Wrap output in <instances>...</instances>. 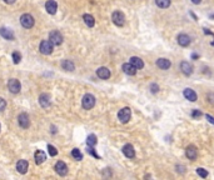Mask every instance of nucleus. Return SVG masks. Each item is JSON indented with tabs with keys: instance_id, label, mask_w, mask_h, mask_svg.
I'll use <instances>...</instances> for the list:
<instances>
[{
	"instance_id": "nucleus-19",
	"label": "nucleus",
	"mask_w": 214,
	"mask_h": 180,
	"mask_svg": "<svg viewBox=\"0 0 214 180\" xmlns=\"http://www.w3.org/2000/svg\"><path fill=\"white\" fill-rule=\"evenodd\" d=\"M157 65H158V68H160V69H163V70H167V69H169L170 68V60H168V59H164V58H159L158 60H157Z\"/></svg>"
},
{
	"instance_id": "nucleus-29",
	"label": "nucleus",
	"mask_w": 214,
	"mask_h": 180,
	"mask_svg": "<svg viewBox=\"0 0 214 180\" xmlns=\"http://www.w3.org/2000/svg\"><path fill=\"white\" fill-rule=\"evenodd\" d=\"M20 60H21L20 53H19V51H14V53H13V61H14V64H19Z\"/></svg>"
},
{
	"instance_id": "nucleus-33",
	"label": "nucleus",
	"mask_w": 214,
	"mask_h": 180,
	"mask_svg": "<svg viewBox=\"0 0 214 180\" xmlns=\"http://www.w3.org/2000/svg\"><path fill=\"white\" fill-rule=\"evenodd\" d=\"M5 106H6V101L3 98H0V111H3L5 109Z\"/></svg>"
},
{
	"instance_id": "nucleus-27",
	"label": "nucleus",
	"mask_w": 214,
	"mask_h": 180,
	"mask_svg": "<svg viewBox=\"0 0 214 180\" xmlns=\"http://www.w3.org/2000/svg\"><path fill=\"white\" fill-rule=\"evenodd\" d=\"M87 144H88V146H94L97 144V136L94 134L89 135L88 139H87Z\"/></svg>"
},
{
	"instance_id": "nucleus-13",
	"label": "nucleus",
	"mask_w": 214,
	"mask_h": 180,
	"mask_svg": "<svg viewBox=\"0 0 214 180\" xmlns=\"http://www.w3.org/2000/svg\"><path fill=\"white\" fill-rule=\"evenodd\" d=\"M50 103H51V98H50L49 94L44 93V94H41V95L39 96V104H40L43 108H48V106L50 105Z\"/></svg>"
},
{
	"instance_id": "nucleus-7",
	"label": "nucleus",
	"mask_w": 214,
	"mask_h": 180,
	"mask_svg": "<svg viewBox=\"0 0 214 180\" xmlns=\"http://www.w3.org/2000/svg\"><path fill=\"white\" fill-rule=\"evenodd\" d=\"M8 89L13 94H18L20 91V89H21V85H20L18 79H10L8 82Z\"/></svg>"
},
{
	"instance_id": "nucleus-36",
	"label": "nucleus",
	"mask_w": 214,
	"mask_h": 180,
	"mask_svg": "<svg viewBox=\"0 0 214 180\" xmlns=\"http://www.w3.org/2000/svg\"><path fill=\"white\" fill-rule=\"evenodd\" d=\"M206 119L209 121V123H212V124H214V118L213 116H211L209 114H206Z\"/></svg>"
},
{
	"instance_id": "nucleus-35",
	"label": "nucleus",
	"mask_w": 214,
	"mask_h": 180,
	"mask_svg": "<svg viewBox=\"0 0 214 180\" xmlns=\"http://www.w3.org/2000/svg\"><path fill=\"white\" fill-rule=\"evenodd\" d=\"M192 116H193V118H199V116H202V113H201L199 110H194V111L192 113Z\"/></svg>"
},
{
	"instance_id": "nucleus-4",
	"label": "nucleus",
	"mask_w": 214,
	"mask_h": 180,
	"mask_svg": "<svg viewBox=\"0 0 214 180\" xmlns=\"http://www.w3.org/2000/svg\"><path fill=\"white\" fill-rule=\"evenodd\" d=\"M34 23H35V20H34V18H33L30 14H24V15H21V18H20V24H21L24 28H26V29L33 28V26H34Z\"/></svg>"
},
{
	"instance_id": "nucleus-37",
	"label": "nucleus",
	"mask_w": 214,
	"mask_h": 180,
	"mask_svg": "<svg viewBox=\"0 0 214 180\" xmlns=\"http://www.w3.org/2000/svg\"><path fill=\"white\" fill-rule=\"evenodd\" d=\"M208 98L211 99V103H213L214 104V95L213 94H209V95H208Z\"/></svg>"
},
{
	"instance_id": "nucleus-18",
	"label": "nucleus",
	"mask_w": 214,
	"mask_h": 180,
	"mask_svg": "<svg viewBox=\"0 0 214 180\" xmlns=\"http://www.w3.org/2000/svg\"><path fill=\"white\" fill-rule=\"evenodd\" d=\"M97 75L100 78V79H104V80H107L110 78V70L108 69V68H104V66H102V68H99L98 70H97Z\"/></svg>"
},
{
	"instance_id": "nucleus-39",
	"label": "nucleus",
	"mask_w": 214,
	"mask_h": 180,
	"mask_svg": "<svg viewBox=\"0 0 214 180\" xmlns=\"http://www.w3.org/2000/svg\"><path fill=\"white\" fill-rule=\"evenodd\" d=\"M201 1L202 0H192V3H194V4H201Z\"/></svg>"
},
{
	"instance_id": "nucleus-8",
	"label": "nucleus",
	"mask_w": 214,
	"mask_h": 180,
	"mask_svg": "<svg viewBox=\"0 0 214 180\" xmlns=\"http://www.w3.org/2000/svg\"><path fill=\"white\" fill-rule=\"evenodd\" d=\"M18 121H19V125L23 128V129H28L29 125H30V119H29V115L26 113H21L19 116H18Z\"/></svg>"
},
{
	"instance_id": "nucleus-14",
	"label": "nucleus",
	"mask_w": 214,
	"mask_h": 180,
	"mask_svg": "<svg viewBox=\"0 0 214 180\" xmlns=\"http://www.w3.org/2000/svg\"><path fill=\"white\" fill-rule=\"evenodd\" d=\"M45 9H46V11H48L49 14L54 15V14L56 13V10H58V4H56L54 0H48L46 4H45Z\"/></svg>"
},
{
	"instance_id": "nucleus-32",
	"label": "nucleus",
	"mask_w": 214,
	"mask_h": 180,
	"mask_svg": "<svg viewBox=\"0 0 214 180\" xmlns=\"http://www.w3.org/2000/svg\"><path fill=\"white\" fill-rule=\"evenodd\" d=\"M87 151H88V154H90V155H93L94 158H98V159H99V155L97 154V151H95V149H94L93 146H88Z\"/></svg>"
},
{
	"instance_id": "nucleus-17",
	"label": "nucleus",
	"mask_w": 214,
	"mask_h": 180,
	"mask_svg": "<svg viewBox=\"0 0 214 180\" xmlns=\"http://www.w3.org/2000/svg\"><path fill=\"white\" fill-rule=\"evenodd\" d=\"M180 70L183 71V74L190 75V74L193 73V66H192V64L188 63V61H182V63H180Z\"/></svg>"
},
{
	"instance_id": "nucleus-6",
	"label": "nucleus",
	"mask_w": 214,
	"mask_h": 180,
	"mask_svg": "<svg viewBox=\"0 0 214 180\" xmlns=\"http://www.w3.org/2000/svg\"><path fill=\"white\" fill-rule=\"evenodd\" d=\"M49 40L51 41V44L53 45H62L63 44V35L59 33V31H56V30H54V31H51L50 33V35H49Z\"/></svg>"
},
{
	"instance_id": "nucleus-30",
	"label": "nucleus",
	"mask_w": 214,
	"mask_h": 180,
	"mask_svg": "<svg viewBox=\"0 0 214 180\" xmlns=\"http://www.w3.org/2000/svg\"><path fill=\"white\" fill-rule=\"evenodd\" d=\"M197 173H198V175H199L201 178H207V177H208V172H207L206 169H203V168H198V169H197Z\"/></svg>"
},
{
	"instance_id": "nucleus-40",
	"label": "nucleus",
	"mask_w": 214,
	"mask_h": 180,
	"mask_svg": "<svg viewBox=\"0 0 214 180\" xmlns=\"http://www.w3.org/2000/svg\"><path fill=\"white\" fill-rule=\"evenodd\" d=\"M0 129H1V126H0Z\"/></svg>"
},
{
	"instance_id": "nucleus-21",
	"label": "nucleus",
	"mask_w": 214,
	"mask_h": 180,
	"mask_svg": "<svg viewBox=\"0 0 214 180\" xmlns=\"http://www.w3.org/2000/svg\"><path fill=\"white\" fill-rule=\"evenodd\" d=\"M0 35H1L4 39H6V40H14V39H15L13 31L9 30V29H6V28H1V29H0Z\"/></svg>"
},
{
	"instance_id": "nucleus-2",
	"label": "nucleus",
	"mask_w": 214,
	"mask_h": 180,
	"mask_svg": "<svg viewBox=\"0 0 214 180\" xmlns=\"http://www.w3.org/2000/svg\"><path fill=\"white\" fill-rule=\"evenodd\" d=\"M53 44H51V41L50 40H43L41 43H40V45H39V50H40V53L41 54H44V55H50L51 53H53Z\"/></svg>"
},
{
	"instance_id": "nucleus-26",
	"label": "nucleus",
	"mask_w": 214,
	"mask_h": 180,
	"mask_svg": "<svg viewBox=\"0 0 214 180\" xmlns=\"http://www.w3.org/2000/svg\"><path fill=\"white\" fill-rule=\"evenodd\" d=\"M155 4L162 8V9H165V8H169L170 5V0H155Z\"/></svg>"
},
{
	"instance_id": "nucleus-11",
	"label": "nucleus",
	"mask_w": 214,
	"mask_h": 180,
	"mask_svg": "<svg viewBox=\"0 0 214 180\" xmlns=\"http://www.w3.org/2000/svg\"><path fill=\"white\" fill-rule=\"evenodd\" d=\"M183 95H184V98L187 99V100H189V101H197V99H198V96H197V93L194 91L193 89H190V88H187V89H184L183 91Z\"/></svg>"
},
{
	"instance_id": "nucleus-12",
	"label": "nucleus",
	"mask_w": 214,
	"mask_h": 180,
	"mask_svg": "<svg viewBox=\"0 0 214 180\" xmlns=\"http://www.w3.org/2000/svg\"><path fill=\"white\" fill-rule=\"evenodd\" d=\"M123 154H124L126 158L133 159V158L135 156V150H134L133 145H131V144H126V145H124V146H123Z\"/></svg>"
},
{
	"instance_id": "nucleus-15",
	"label": "nucleus",
	"mask_w": 214,
	"mask_h": 180,
	"mask_svg": "<svg viewBox=\"0 0 214 180\" xmlns=\"http://www.w3.org/2000/svg\"><path fill=\"white\" fill-rule=\"evenodd\" d=\"M185 155L189 160H195L197 158V148L194 145H189L187 149H185Z\"/></svg>"
},
{
	"instance_id": "nucleus-5",
	"label": "nucleus",
	"mask_w": 214,
	"mask_h": 180,
	"mask_svg": "<svg viewBox=\"0 0 214 180\" xmlns=\"http://www.w3.org/2000/svg\"><path fill=\"white\" fill-rule=\"evenodd\" d=\"M111 20H113V23H114L116 26H123L124 23H125V16H124V14H123L121 11H118V10H116V11L113 13Z\"/></svg>"
},
{
	"instance_id": "nucleus-24",
	"label": "nucleus",
	"mask_w": 214,
	"mask_h": 180,
	"mask_svg": "<svg viewBox=\"0 0 214 180\" xmlns=\"http://www.w3.org/2000/svg\"><path fill=\"white\" fill-rule=\"evenodd\" d=\"M62 68H63L64 70H67V71H73V70L75 69V65H74V63L70 61V60H63V61H62Z\"/></svg>"
},
{
	"instance_id": "nucleus-22",
	"label": "nucleus",
	"mask_w": 214,
	"mask_h": 180,
	"mask_svg": "<svg viewBox=\"0 0 214 180\" xmlns=\"http://www.w3.org/2000/svg\"><path fill=\"white\" fill-rule=\"evenodd\" d=\"M130 64H131V65H134V66L136 68V70H138V69L144 68V61H143L140 58H138V56H133V58H130Z\"/></svg>"
},
{
	"instance_id": "nucleus-3",
	"label": "nucleus",
	"mask_w": 214,
	"mask_h": 180,
	"mask_svg": "<svg viewBox=\"0 0 214 180\" xmlns=\"http://www.w3.org/2000/svg\"><path fill=\"white\" fill-rule=\"evenodd\" d=\"M130 118H131V111H130L129 108H123V109L118 113V119H119V121L123 123V124H126V123L130 120Z\"/></svg>"
},
{
	"instance_id": "nucleus-38",
	"label": "nucleus",
	"mask_w": 214,
	"mask_h": 180,
	"mask_svg": "<svg viewBox=\"0 0 214 180\" xmlns=\"http://www.w3.org/2000/svg\"><path fill=\"white\" fill-rule=\"evenodd\" d=\"M6 4H14L15 3V0H4Z\"/></svg>"
},
{
	"instance_id": "nucleus-16",
	"label": "nucleus",
	"mask_w": 214,
	"mask_h": 180,
	"mask_svg": "<svg viewBox=\"0 0 214 180\" xmlns=\"http://www.w3.org/2000/svg\"><path fill=\"white\" fill-rule=\"evenodd\" d=\"M28 168H29V163L26 161V160H19L18 163H16V170L20 173V174H25L26 173V170H28Z\"/></svg>"
},
{
	"instance_id": "nucleus-10",
	"label": "nucleus",
	"mask_w": 214,
	"mask_h": 180,
	"mask_svg": "<svg viewBox=\"0 0 214 180\" xmlns=\"http://www.w3.org/2000/svg\"><path fill=\"white\" fill-rule=\"evenodd\" d=\"M177 41H178V44L180 46L185 48V46H188L190 44L192 40H190V36L189 35H187V34H179L178 38H177Z\"/></svg>"
},
{
	"instance_id": "nucleus-9",
	"label": "nucleus",
	"mask_w": 214,
	"mask_h": 180,
	"mask_svg": "<svg viewBox=\"0 0 214 180\" xmlns=\"http://www.w3.org/2000/svg\"><path fill=\"white\" fill-rule=\"evenodd\" d=\"M54 169H55L56 174H59L60 177H65V175L68 174V167H67V164L63 163V161H58V163L55 164Z\"/></svg>"
},
{
	"instance_id": "nucleus-31",
	"label": "nucleus",
	"mask_w": 214,
	"mask_h": 180,
	"mask_svg": "<svg viewBox=\"0 0 214 180\" xmlns=\"http://www.w3.org/2000/svg\"><path fill=\"white\" fill-rule=\"evenodd\" d=\"M48 151H49V155L50 156H55L58 154V150L53 146V145H48Z\"/></svg>"
},
{
	"instance_id": "nucleus-34",
	"label": "nucleus",
	"mask_w": 214,
	"mask_h": 180,
	"mask_svg": "<svg viewBox=\"0 0 214 180\" xmlns=\"http://www.w3.org/2000/svg\"><path fill=\"white\" fill-rule=\"evenodd\" d=\"M150 90H152V93H158L159 91V87L157 84H152L150 85Z\"/></svg>"
},
{
	"instance_id": "nucleus-25",
	"label": "nucleus",
	"mask_w": 214,
	"mask_h": 180,
	"mask_svg": "<svg viewBox=\"0 0 214 180\" xmlns=\"http://www.w3.org/2000/svg\"><path fill=\"white\" fill-rule=\"evenodd\" d=\"M83 20H84V23H85L89 28L94 26V24H95V20H94V18H93L90 14H84V15H83Z\"/></svg>"
},
{
	"instance_id": "nucleus-28",
	"label": "nucleus",
	"mask_w": 214,
	"mask_h": 180,
	"mask_svg": "<svg viewBox=\"0 0 214 180\" xmlns=\"http://www.w3.org/2000/svg\"><path fill=\"white\" fill-rule=\"evenodd\" d=\"M72 156H73L75 160H82V158H83V155H82L80 150H79V149H77V148L72 150Z\"/></svg>"
},
{
	"instance_id": "nucleus-1",
	"label": "nucleus",
	"mask_w": 214,
	"mask_h": 180,
	"mask_svg": "<svg viewBox=\"0 0 214 180\" xmlns=\"http://www.w3.org/2000/svg\"><path fill=\"white\" fill-rule=\"evenodd\" d=\"M82 104H83V108L87 109V110L93 109L94 105H95V96H94L93 94H85V95L83 96Z\"/></svg>"
},
{
	"instance_id": "nucleus-23",
	"label": "nucleus",
	"mask_w": 214,
	"mask_h": 180,
	"mask_svg": "<svg viewBox=\"0 0 214 180\" xmlns=\"http://www.w3.org/2000/svg\"><path fill=\"white\" fill-rule=\"evenodd\" d=\"M45 160H46V155L44 154V151L38 150V151L35 153V163H36L38 165H40V164H43Z\"/></svg>"
},
{
	"instance_id": "nucleus-20",
	"label": "nucleus",
	"mask_w": 214,
	"mask_h": 180,
	"mask_svg": "<svg viewBox=\"0 0 214 180\" xmlns=\"http://www.w3.org/2000/svg\"><path fill=\"white\" fill-rule=\"evenodd\" d=\"M123 71L128 75H135L136 68L134 65H131L130 63H125V64H123Z\"/></svg>"
}]
</instances>
